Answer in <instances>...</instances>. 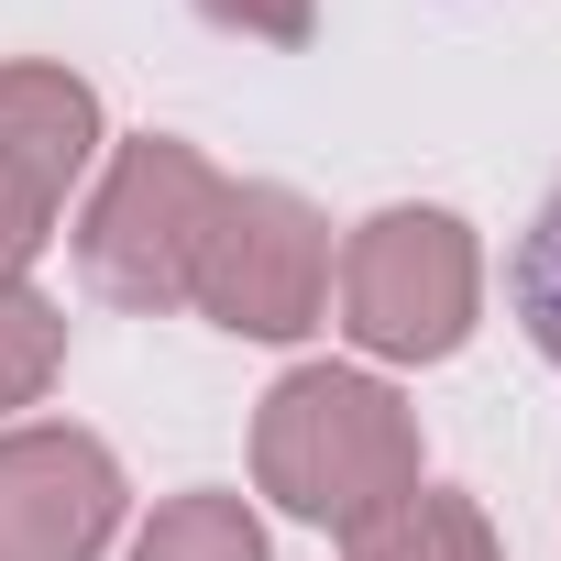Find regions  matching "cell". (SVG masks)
Returning a JSON list of instances; mask_svg holds the SVG:
<instances>
[{
	"instance_id": "obj_1",
	"label": "cell",
	"mask_w": 561,
	"mask_h": 561,
	"mask_svg": "<svg viewBox=\"0 0 561 561\" xmlns=\"http://www.w3.org/2000/svg\"><path fill=\"white\" fill-rule=\"evenodd\" d=\"M253 484L309 517V528H375L397 495H419V419L397 408V386L342 375V364H298L253 419Z\"/></svg>"
},
{
	"instance_id": "obj_2",
	"label": "cell",
	"mask_w": 561,
	"mask_h": 561,
	"mask_svg": "<svg viewBox=\"0 0 561 561\" xmlns=\"http://www.w3.org/2000/svg\"><path fill=\"white\" fill-rule=\"evenodd\" d=\"M220 198H231V176H220L198 144H176V133L122 144V165L100 176V198H89V220H78V275H89L111 309H133V320L187 309Z\"/></svg>"
},
{
	"instance_id": "obj_3",
	"label": "cell",
	"mask_w": 561,
	"mask_h": 561,
	"mask_svg": "<svg viewBox=\"0 0 561 561\" xmlns=\"http://www.w3.org/2000/svg\"><path fill=\"white\" fill-rule=\"evenodd\" d=\"M484 253L451 209H375L342 242V331L375 364H440L473 342Z\"/></svg>"
},
{
	"instance_id": "obj_4",
	"label": "cell",
	"mask_w": 561,
	"mask_h": 561,
	"mask_svg": "<svg viewBox=\"0 0 561 561\" xmlns=\"http://www.w3.org/2000/svg\"><path fill=\"white\" fill-rule=\"evenodd\" d=\"M331 298V220L298 187H231L198 253V287L187 309H209L242 342H298Z\"/></svg>"
},
{
	"instance_id": "obj_5",
	"label": "cell",
	"mask_w": 561,
	"mask_h": 561,
	"mask_svg": "<svg viewBox=\"0 0 561 561\" xmlns=\"http://www.w3.org/2000/svg\"><path fill=\"white\" fill-rule=\"evenodd\" d=\"M100 154V89L23 56L0 67V287H23V264L45 253L78 165Z\"/></svg>"
},
{
	"instance_id": "obj_6",
	"label": "cell",
	"mask_w": 561,
	"mask_h": 561,
	"mask_svg": "<svg viewBox=\"0 0 561 561\" xmlns=\"http://www.w3.org/2000/svg\"><path fill=\"white\" fill-rule=\"evenodd\" d=\"M122 528V462L89 430H0V561H100Z\"/></svg>"
},
{
	"instance_id": "obj_7",
	"label": "cell",
	"mask_w": 561,
	"mask_h": 561,
	"mask_svg": "<svg viewBox=\"0 0 561 561\" xmlns=\"http://www.w3.org/2000/svg\"><path fill=\"white\" fill-rule=\"evenodd\" d=\"M353 561H495V528H484L473 495L419 484V495H397L375 528H353Z\"/></svg>"
},
{
	"instance_id": "obj_8",
	"label": "cell",
	"mask_w": 561,
	"mask_h": 561,
	"mask_svg": "<svg viewBox=\"0 0 561 561\" xmlns=\"http://www.w3.org/2000/svg\"><path fill=\"white\" fill-rule=\"evenodd\" d=\"M133 561H275L242 495H176L154 506V528L133 539Z\"/></svg>"
},
{
	"instance_id": "obj_9",
	"label": "cell",
	"mask_w": 561,
	"mask_h": 561,
	"mask_svg": "<svg viewBox=\"0 0 561 561\" xmlns=\"http://www.w3.org/2000/svg\"><path fill=\"white\" fill-rule=\"evenodd\" d=\"M67 364V309L34 287H0V408H34Z\"/></svg>"
},
{
	"instance_id": "obj_10",
	"label": "cell",
	"mask_w": 561,
	"mask_h": 561,
	"mask_svg": "<svg viewBox=\"0 0 561 561\" xmlns=\"http://www.w3.org/2000/svg\"><path fill=\"white\" fill-rule=\"evenodd\" d=\"M506 298H517V331L561 364V187L539 198V220L517 231V264H506Z\"/></svg>"
},
{
	"instance_id": "obj_11",
	"label": "cell",
	"mask_w": 561,
	"mask_h": 561,
	"mask_svg": "<svg viewBox=\"0 0 561 561\" xmlns=\"http://www.w3.org/2000/svg\"><path fill=\"white\" fill-rule=\"evenodd\" d=\"M198 12H209L220 34H242V45H309L320 0H198Z\"/></svg>"
}]
</instances>
